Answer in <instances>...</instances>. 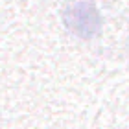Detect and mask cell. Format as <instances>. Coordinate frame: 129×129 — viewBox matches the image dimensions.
<instances>
[{
	"label": "cell",
	"instance_id": "1",
	"mask_svg": "<svg viewBox=\"0 0 129 129\" xmlns=\"http://www.w3.org/2000/svg\"><path fill=\"white\" fill-rule=\"evenodd\" d=\"M63 24L74 37L90 41L102 33L103 17L94 0H70L63 9Z\"/></svg>",
	"mask_w": 129,
	"mask_h": 129
}]
</instances>
